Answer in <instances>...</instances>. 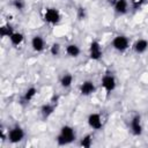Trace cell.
<instances>
[{
	"label": "cell",
	"mask_w": 148,
	"mask_h": 148,
	"mask_svg": "<svg viewBox=\"0 0 148 148\" xmlns=\"http://www.w3.org/2000/svg\"><path fill=\"white\" fill-rule=\"evenodd\" d=\"M56 110V105L52 104V103H47V104H44L42 105L40 108V114L44 119H47L50 116H52V113L54 112Z\"/></svg>",
	"instance_id": "obj_13"
},
{
	"label": "cell",
	"mask_w": 148,
	"mask_h": 148,
	"mask_svg": "<svg viewBox=\"0 0 148 148\" xmlns=\"http://www.w3.org/2000/svg\"><path fill=\"white\" fill-rule=\"evenodd\" d=\"M36 94H37V89H36L35 87H29V88L25 90L24 95H23V99H24L25 102H30L31 99H34V97L36 96Z\"/></svg>",
	"instance_id": "obj_18"
},
{
	"label": "cell",
	"mask_w": 148,
	"mask_h": 148,
	"mask_svg": "<svg viewBox=\"0 0 148 148\" xmlns=\"http://www.w3.org/2000/svg\"><path fill=\"white\" fill-rule=\"evenodd\" d=\"M133 50L138 54L145 53L148 50V40L145 38H140V39L135 40V43L133 44Z\"/></svg>",
	"instance_id": "obj_12"
},
{
	"label": "cell",
	"mask_w": 148,
	"mask_h": 148,
	"mask_svg": "<svg viewBox=\"0 0 148 148\" xmlns=\"http://www.w3.org/2000/svg\"><path fill=\"white\" fill-rule=\"evenodd\" d=\"M111 44H112V47L116 51H118V52H125L130 47V40L124 35H117V36H114L113 39H112V42H111Z\"/></svg>",
	"instance_id": "obj_4"
},
{
	"label": "cell",
	"mask_w": 148,
	"mask_h": 148,
	"mask_svg": "<svg viewBox=\"0 0 148 148\" xmlns=\"http://www.w3.org/2000/svg\"><path fill=\"white\" fill-rule=\"evenodd\" d=\"M130 126H131V132H132L133 135L140 136V135L142 134L143 127H142V123H141V117H140L139 114H135V116L131 119Z\"/></svg>",
	"instance_id": "obj_8"
},
{
	"label": "cell",
	"mask_w": 148,
	"mask_h": 148,
	"mask_svg": "<svg viewBox=\"0 0 148 148\" xmlns=\"http://www.w3.org/2000/svg\"><path fill=\"white\" fill-rule=\"evenodd\" d=\"M75 139H76V134H75L74 128L69 125H64L61 126L60 132L57 136V143L59 146H66V145L72 143Z\"/></svg>",
	"instance_id": "obj_1"
},
{
	"label": "cell",
	"mask_w": 148,
	"mask_h": 148,
	"mask_svg": "<svg viewBox=\"0 0 148 148\" xmlns=\"http://www.w3.org/2000/svg\"><path fill=\"white\" fill-rule=\"evenodd\" d=\"M86 15H87L86 8L80 7V8L77 9V18H79V20H83V18H86Z\"/></svg>",
	"instance_id": "obj_23"
},
{
	"label": "cell",
	"mask_w": 148,
	"mask_h": 148,
	"mask_svg": "<svg viewBox=\"0 0 148 148\" xmlns=\"http://www.w3.org/2000/svg\"><path fill=\"white\" fill-rule=\"evenodd\" d=\"M12 5L15 9L17 10H23L24 7H25V1L24 0H13L12 1Z\"/></svg>",
	"instance_id": "obj_21"
},
{
	"label": "cell",
	"mask_w": 148,
	"mask_h": 148,
	"mask_svg": "<svg viewBox=\"0 0 148 148\" xmlns=\"http://www.w3.org/2000/svg\"><path fill=\"white\" fill-rule=\"evenodd\" d=\"M65 50H66V53L72 58H77L81 53V49L76 44H68Z\"/></svg>",
	"instance_id": "obj_15"
},
{
	"label": "cell",
	"mask_w": 148,
	"mask_h": 148,
	"mask_svg": "<svg viewBox=\"0 0 148 148\" xmlns=\"http://www.w3.org/2000/svg\"><path fill=\"white\" fill-rule=\"evenodd\" d=\"M24 136H25V132H24V130H23L21 126H18V125L12 127V128L8 131V134H7L8 141H9L10 143H14V145L21 142V141L24 139Z\"/></svg>",
	"instance_id": "obj_2"
},
{
	"label": "cell",
	"mask_w": 148,
	"mask_h": 148,
	"mask_svg": "<svg viewBox=\"0 0 148 148\" xmlns=\"http://www.w3.org/2000/svg\"><path fill=\"white\" fill-rule=\"evenodd\" d=\"M101 86L105 90V92L108 95H110L117 87V80L111 73H106L103 75V77L101 80Z\"/></svg>",
	"instance_id": "obj_3"
},
{
	"label": "cell",
	"mask_w": 148,
	"mask_h": 148,
	"mask_svg": "<svg viewBox=\"0 0 148 148\" xmlns=\"http://www.w3.org/2000/svg\"><path fill=\"white\" fill-rule=\"evenodd\" d=\"M96 90L95 83L91 80H86L80 84V94L82 96H90Z\"/></svg>",
	"instance_id": "obj_9"
},
{
	"label": "cell",
	"mask_w": 148,
	"mask_h": 148,
	"mask_svg": "<svg viewBox=\"0 0 148 148\" xmlns=\"http://www.w3.org/2000/svg\"><path fill=\"white\" fill-rule=\"evenodd\" d=\"M31 49L35 52H42L45 49V40L40 35H35L31 38Z\"/></svg>",
	"instance_id": "obj_10"
},
{
	"label": "cell",
	"mask_w": 148,
	"mask_h": 148,
	"mask_svg": "<svg viewBox=\"0 0 148 148\" xmlns=\"http://www.w3.org/2000/svg\"><path fill=\"white\" fill-rule=\"evenodd\" d=\"M113 9L117 15H125L128 12V0H116Z\"/></svg>",
	"instance_id": "obj_11"
},
{
	"label": "cell",
	"mask_w": 148,
	"mask_h": 148,
	"mask_svg": "<svg viewBox=\"0 0 148 148\" xmlns=\"http://www.w3.org/2000/svg\"><path fill=\"white\" fill-rule=\"evenodd\" d=\"M103 57V49L97 40H92L89 45V58L94 61H98Z\"/></svg>",
	"instance_id": "obj_6"
},
{
	"label": "cell",
	"mask_w": 148,
	"mask_h": 148,
	"mask_svg": "<svg viewBox=\"0 0 148 148\" xmlns=\"http://www.w3.org/2000/svg\"><path fill=\"white\" fill-rule=\"evenodd\" d=\"M43 18L49 24H58L61 20V14L57 8H47L44 12Z\"/></svg>",
	"instance_id": "obj_5"
},
{
	"label": "cell",
	"mask_w": 148,
	"mask_h": 148,
	"mask_svg": "<svg viewBox=\"0 0 148 148\" xmlns=\"http://www.w3.org/2000/svg\"><path fill=\"white\" fill-rule=\"evenodd\" d=\"M9 40H10V43H12L14 46H18V45H21V44L23 43V40H24V35H23L22 32H20V31H14V32L10 35Z\"/></svg>",
	"instance_id": "obj_14"
},
{
	"label": "cell",
	"mask_w": 148,
	"mask_h": 148,
	"mask_svg": "<svg viewBox=\"0 0 148 148\" xmlns=\"http://www.w3.org/2000/svg\"><path fill=\"white\" fill-rule=\"evenodd\" d=\"M80 146L83 148H90L92 146V135L91 134H87L84 135L81 140H80Z\"/></svg>",
	"instance_id": "obj_19"
},
{
	"label": "cell",
	"mask_w": 148,
	"mask_h": 148,
	"mask_svg": "<svg viewBox=\"0 0 148 148\" xmlns=\"http://www.w3.org/2000/svg\"><path fill=\"white\" fill-rule=\"evenodd\" d=\"M73 83V75L71 73H64V75L60 79V86L64 89H68Z\"/></svg>",
	"instance_id": "obj_16"
},
{
	"label": "cell",
	"mask_w": 148,
	"mask_h": 148,
	"mask_svg": "<svg viewBox=\"0 0 148 148\" xmlns=\"http://www.w3.org/2000/svg\"><path fill=\"white\" fill-rule=\"evenodd\" d=\"M145 2H146V0H131V5L134 9H139Z\"/></svg>",
	"instance_id": "obj_22"
},
{
	"label": "cell",
	"mask_w": 148,
	"mask_h": 148,
	"mask_svg": "<svg viewBox=\"0 0 148 148\" xmlns=\"http://www.w3.org/2000/svg\"><path fill=\"white\" fill-rule=\"evenodd\" d=\"M60 49H61V46H60V44L59 43H53L51 46H50V53L52 54V56H59V53H60Z\"/></svg>",
	"instance_id": "obj_20"
},
{
	"label": "cell",
	"mask_w": 148,
	"mask_h": 148,
	"mask_svg": "<svg viewBox=\"0 0 148 148\" xmlns=\"http://www.w3.org/2000/svg\"><path fill=\"white\" fill-rule=\"evenodd\" d=\"M14 32V29H13V27L9 24V23H7V24H2L1 27H0V36L2 37V38H5V37H10V35Z\"/></svg>",
	"instance_id": "obj_17"
},
{
	"label": "cell",
	"mask_w": 148,
	"mask_h": 148,
	"mask_svg": "<svg viewBox=\"0 0 148 148\" xmlns=\"http://www.w3.org/2000/svg\"><path fill=\"white\" fill-rule=\"evenodd\" d=\"M87 123H88L89 127H90L91 130H95V131L101 130L102 126H103L102 117H101L99 113H96V112H92V113H90V114L88 116V118H87Z\"/></svg>",
	"instance_id": "obj_7"
}]
</instances>
